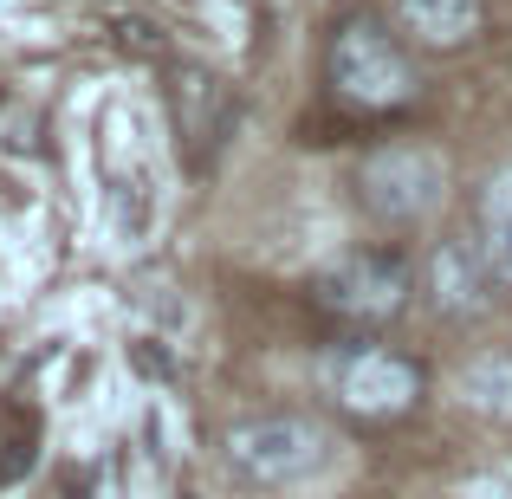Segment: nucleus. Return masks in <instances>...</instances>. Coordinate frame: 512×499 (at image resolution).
<instances>
[{"instance_id": "obj_1", "label": "nucleus", "mask_w": 512, "mask_h": 499, "mask_svg": "<svg viewBox=\"0 0 512 499\" xmlns=\"http://www.w3.org/2000/svg\"><path fill=\"white\" fill-rule=\"evenodd\" d=\"M338 454V435H331L318 415H292V409H266V415H240L221 435V461L234 474V487L247 493H292L305 480H318Z\"/></svg>"}, {"instance_id": "obj_2", "label": "nucleus", "mask_w": 512, "mask_h": 499, "mask_svg": "<svg viewBox=\"0 0 512 499\" xmlns=\"http://www.w3.org/2000/svg\"><path fill=\"white\" fill-rule=\"evenodd\" d=\"M325 85L350 111H402L415 98V65L376 13H350L325 46Z\"/></svg>"}, {"instance_id": "obj_3", "label": "nucleus", "mask_w": 512, "mask_h": 499, "mask_svg": "<svg viewBox=\"0 0 512 499\" xmlns=\"http://www.w3.org/2000/svg\"><path fill=\"white\" fill-rule=\"evenodd\" d=\"M357 201L383 227H415L448 201V163L428 143H383L357 169Z\"/></svg>"}, {"instance_id": "obj_4", "label": "nucleus", "mask_w": 512, "mask_h": 499, "mask_svg": "<svg viewBox=\"0 0 512 499\" xmlns=\"http://www.w3.org/2000/svg\"><path fill=\"white\" fill-rule=\"evenodd\" d=\"M415 292V266L389 247H363V253H344L331 260L325 273L312 279V299L325 305L331 318H350V325H383L409 305Z\"/></svg>"}, {"instance_id": "obj_5", "label": "nucleus", "mask_w": 512, "mask_h": 499, "mask_svg": "<svg viewBox=\"0 0 512 499\" xmlns=\"http://www.w3.org/2000/svg\"><path fill=\"white\" fill-rule=\"evenodd\" d=\"M331 396L363 422H389V415H409L422 402V370L383 344H357L331 363Z\"/></svg>"}, {"instance_id": "obj_6", "label": "nucleus", "mask_w": 512, "mask_h": 499, "mask_svg": "<svg viewBox=\"0 0 512 499\" xmlns=\"http://www.w3.org/2000/svg\"><path fill=\"white\" fill-rule=\"evenodd\" d=\"M422 286H428V305L441 318H487L500 305V266H493L487 240L480 234H448L428 247V266H422Z\"/></svg>"}, {"instance_id": "obj_7", "label": "nucleus", "mask_w": 512, "mask_h": 499, "mask_svg": "<svg viewBox=\"0 0 512 499\" xmlns=\"http://www.w3.org/2000/svg\"><path fill=\"white\" fill-rule=\"evenodd\" d=\"M169 124L182 137L188 169L214 163V150L234 130V91H227V78L208 72V65H169Z\"/></svg>"}, {"instance_id": "obj_8", "label": "nucleus", "mask_w": 512, "mask_h": 499, "mask_svg": "<svg viewBox=\"0 0 512 499\" xmlns=\"http://www.w3.org/2000/svg\"><path fill=\"white\" fill-rule=\"evenodd\" d=\"M454 389H461V402L480 422L512 428V350H480V357H467L461 376H454Z\"/></svg>"}, {"instance_id": "obj_9", "label": "nucleus", "mask_w": 512, "mask_h": 499, "mask_svg": "<svg viewBox=\"0 0 512 499\" xmlns=\"http://www.w3.org/2000/svg\"><path fill=\"white\" fill-rule=\"evenodd\" d=\"M480 13H487L480 0H402V26L435 52L467 46V39L480 33Z\"/></svg>"}, {"instance_id": "obj_10", "label": "nucleus", "mask_w": 512, "mask_h": 499, "mask_svg": "<svg viewBox=\"0 0 512 499\" xmlns=\"http://www.w3.org/2000/svg\"><path fill=\"white\" fill-rule=\"evenodd\" d=\"M480 240H487L493 266H500V286L512 292V169H500L480 195Z\"/></svg>"}, {"instance_id": "obj_11", "label": "nucleus", "mask_w": 512, "mask_h": 499, "mask_svg": "<svg viewBox=\"0 0 512 499\" xmlns=\"http://www.w3.org/2000/svg\"><path fill=\"white\" fill-rule=\"evenodd\" d=\"M461 499H512V474H474L461 487Z\"/></svg>"}]
</instances>
